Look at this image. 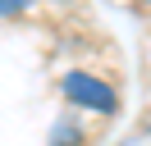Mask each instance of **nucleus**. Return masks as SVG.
<instances>
[{"instance_id": "nucleus-1", "label": "nucleus", "mask_w": 151, "mask_h": 146, "mask_svg": "<svg viewBox=\"0 0 151 146\" xmlns=\"http://www.w3.org/2000/svg\"><path fill=\"white\" fill-rule=\"evenodd\" d=\"M60 91H64L73 105H87V110H101V114H114L119 110V96H114L110 82L92 78V73H69L64 82H60Z\"/></svg>"}, {"instance_id": "nucleus-2", "label": "nucleus", "mask_w": 151, "mask_h": 146, "mask_svg": "<svg viewBox=\"0 0 151 146\" xmlns=\"http://www.w3.org/2000/svg\"><path fill=\"white\" fill-rule=\"evenodd\" d=\"M0 14H23V5L19 0H0Z\"/></svg>"}]
</instances>
